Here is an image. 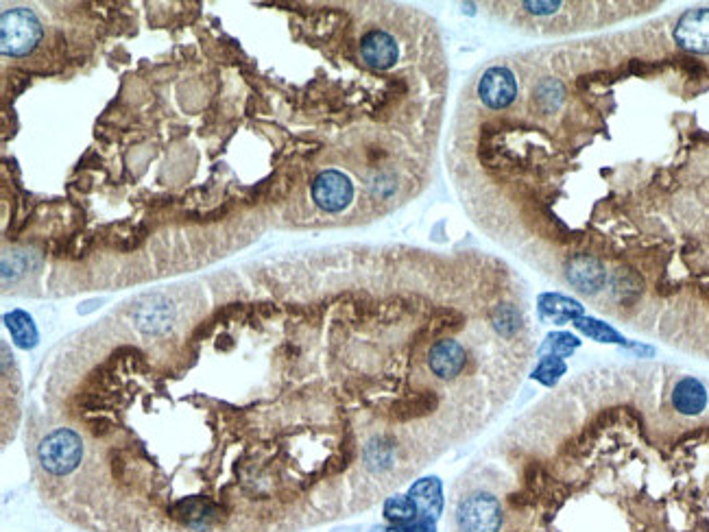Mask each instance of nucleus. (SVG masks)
<instances>
[{
	"instance_id": "39448f33",
	"label": "nucleus",
	"mask_w": 709,
	"mask_h": 532,
	"mask_svg": "<svg viewBox=\"0 0 709 532\" xmlns=\"http://www.w3.org/2000/svg\"><path fill=\"white\" fill-rule=\"evenodd\" d=\"M515 96H518V81H515L509 68L494 66L483 72V77L478 81V99L483 101L485 107L494 112L507 110L515 101Z\"/></svg>"
},
{
	"instance_id": "0eeeda50",
	"label": "nucleus",
	"mask_w": 709,
	"mask_h": 532,
	"mask_svg": "<svg viewBox=\"0 0 709 532\" xmlns=\"http://www.w3.org/2000/svg\"><path fill=\"white\" fill-rule=\"evenodd\" d=\"M675 42L683 51L694 55H709V9H688L675 27Z\"/></svg>"
},
{
	"instance_id": "f257e3e1",
	"label": "nucleus",
	"mask_w": 709,
	"mask_h": 532,
	"mask_svg": "<svg viewBox=\"0 0 709 532\" xmlns=\"http://www.w3.org/2000/svg\"><path fill=\"white\" fill-rule=\"evenodd\" d=\"M502 524V506L498 495L487 489H470L456 500V532H498Z\"/></svg>"
},
{
	"instance_id": "ddd939ff",
	"label": "nucleus",
	"mask_w": 709,
	"mask_h": 532,
	"mask_svg": "<svg viewBox=\"0 0 709 532\" xmlns=\"http://www.w3.org/2000/svg\"><path fill=\"white\" fill-rule=\"evenodd\" d=\"M382 515L391 526L411 524V522H417V519H419L417 506L413 504L411 498H408V495H393V498L384 500Z\"/></svg>"
},
{
	"instance_id": "423d86ee",
	"label": "nucleus",
	"mask_w": 709,
	"mask_h": 532,
	"mask_svg": "<svg viewBox=\"0 0 709 532\" xmlns=\"http://www.w3.org/2000/svg\"><path fill=\"white\" fill-rule=\"evenodd\" d=\"M360 59L367 68L374 70H389L400 59V46L395 35L382 27L369 29L360 38Z\"/></svg>"
},
{
	"instance_id": "f8f14e48",
	"label": "nucleus",
	"mask_w": 709,
	"mask_h": 532,
	"mask_svg": "<svg viewBox=\"0 0 709 532\" xmlns=\"http://www.w3.org/2000/svg\"><path fill=\"white\" fill-rule=\"evenodd\" d=\"M5 323L11 332V338H14L18 347L33 349L35 345H38V330H35L33 319L29 317L27 312L14 310L11 314H7Z\"/></svg>"
},
{
	"instance_id": "9d476101",
	"label": "nucleus",
	"mask_w": 709,
	"mask_h": 532,
	"mask_svg": "<svg viewBox=\"0 0 709 532\" xmlns=\"http://www.w3.org/2000/svg\"><path fill=\"white\" fill-rule=\"evenodd\" d=\"M408 498L417 506L419 519H430L437 522L443 513V487L439 478H422L408 491Z\"/></svg>"
},
{
	"instance_id": "dca6fc26",
	"label": "nucleus",
	"mask_w": 709,
	"mask_h": 532,
	"mask_svg": "<svg viewBox=\"0 0 709 532\" xmlns=\"http://www.w3.org/2000/svg\"><path fill=\"white\" fill-rule=\"evenodd\" d=\"M566 371H568V365L563 362V358L544 356L533 371V380L544 384V386H557L561 376H566Z\"/></svg>"
},
{
	"instance_id": "f3484780",
	"label": "nucleus",
	"mask_w": 709,
	"mask_h": 532,
	"mask_svg": "<svg viewBox=\"0 0 709 532\" xmlns=\"http://www.w3.org/2000/svg\"><path fill=\"white\" fill-rule=\"evenodd\" d=\"M380 532H437V522H430V519H417V522H411V524L387 526V528H382Z\"/></svg>"
},
{
	"instance_id": "6e6552de",
	"label": "nucleus",
	"mask_w": 709,
	"mask_h": 532,
	"mask_svg": "<svg viewBox=\"0 0 709 532\" xmlns=\"http://www.w3.org/2000/svg\"><path fill=\"white\" fill-rule=\"evenodd\" d=\"M670 404L672 410L679 413L681 417H699L709 406L707 386L699 378H692V376L681 378L677 380L675 386H672Z\"/></svg>"
},
{
	"instance_id": "7ed1b4c3",
	"label": "nucleus",
	"mask_w": 709,
	"mask_h": 532,
	"mask_svg": "<svg viewBox=\"0 0 709 532\" xmlns=\"http://www.w3.org/2000/svg\"><path fill=\"white\" fill-rule=\"evenodd\" d=\"M44 38V29L38 16L27 7L7 9L3 14V55L24 57Z\"/></svg>"
},
{
	"instance_id": "20e7f679",
	"label": "nucleus",
	"mask_w": 709,
	"mask_h": 532,
	"mask_svg": "<svg viewBox=\"0 0 709 532\" xmlns=\"http://www.w3.org/2000/svg\"><path fill=\"white\" fill-rule=\"evenodd\" d=\"M312 201L326 214H339L354 201V184L345 173L336 168L321 171L310 184Z\"/></svg>"
},
{
	"instance_id": "9b49d317",
	"label": "nucleus",
	"mask_w": 709,
	"mask_h": 532,
	"mask_svg": "<svg viewBox=\"0 0 709 532\" xmlns=\"http://www.w3.org/2000/svg\"><path fill=\"white\" fill-rule=\"evenodd\" d=\"M537 304H539L537 306L539 308V319L546 321V323H557V325L581 319L583 310H585L579 304V301H574V299H570L566 295H557V293L539 295Z\"/></svg>"
},
{
	"instance_id": "2eb2a0df",
	"label": "nucleus",
	"mask_w": 709,
	"mask_h": 532,
	"mask_svg": "<svg viewBox=\"0 0 709 532\" xmlns=\"http://www.w3.org/2000/svg\"><path fill=\"white\" fill-rule=\"evenodd\" d=\"M576 347H581V341L570 332H557L548 334L546 341L539 347V354L544 356H555V358H568Z\"/></svg>"
},
{
	"instance_id": "1a4fd4ad",
	"label": "nucleus",
	"mask_w": 709,
	"mask_h": 532,
	"mask_svg": "<svg viewBox=\"0 0 709 532\" xmlns=\"http://www.w3.org/2000/svg\"><path fill=\"white\" fill-rule=\"evenodd\" d=\"M568 282L579 290V293L592 297L600 288H605L607 282L605 266L590 256L576 258L568 269Z\"/></svg>"
},
{
	"instance_id": "f03ea898",
	"label": "nucleus",
	"mask_w": 709,
	"mask_h": 532,
	"mask_svg": "<svg viewBox=\"0 0 709 532\" xmlns=\"http://www.w3.org/2000/svg\"><path fill=\"white\" fill-rule=\"evenodd\" d=\"M83 461V439L70 428H57L40 441L38 463L51 476H68Z\"/></svg>"
},
{
	"instance_id": "4468645a",
	"label": "nucleus",
	"mask_w": 709,
	"mask_h": 532,
	"mask_svg": "<svg viewBox=\"0 0 709 532\" xmlns=\"http://www.w3.org/2000/svg\"><path fill=\"white\" fill-rule=\"evenodd\" d=\"M572 325H574L576 330L583 332L585 336L594 338V341H598V343H616V345H624V347L631 345V343H627V338H624L618 330H614L609 323H603V321H598V319L581 317V319L572 321Z\"/></svg>"
}]
</instances>
